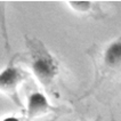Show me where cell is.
<instances>
[{"instance_id":"cell-1","label":"cell","mask_w":121,"mask_h":121,"mask_svg":"<svg viewBox=\"0 0 121 121\" xmlns=\"http://www.w3.org/2000/svg\"><path fill=\"white\" fill-rule=\"evenodd\" d=\"M25 53L17 54V60L23 62L41 87L49 91L60 74V62L38 38L25 35Z\"/></svg>"},{"instance_id":"cell-2","label":"cell","mask_w":121,"mask_h":121,"mask_svg":"<svg viewBox=\"0 0 121 121\" xmlns=\"http://www.w3.org/2000/svg\"><path fill=\"white\" fill-rule=\"evenodd\" d=\"M95 69V81L86 96L101 89L108 82H121V35L103 46L93 56Z\"/></svg>"},{"instance_id":"cell-3","label":"cell","mask_w":121,"mask_h":121,"mask_svg":"<svg viewBox=\"0 0 121 121\" xmlns=\"http://www.w3.org/2000/svg\"><path fill=\"white\" fill-rule=\"evenodd\" d=\"M29 77L30 73L17 65V54L14 55L5 69L0 71V93L7 96L21 110H24L25 106L21 99L20 87Z\"/></svg>"},{"instance_id":"cell-4","label":"cell","mask_w":121,"mask_h":121,"mask_svg":"<svg viewBox=\"0 0 121 121\" xmlns=\"http://www.w3.org/2000/svg\"><path fill=\"white\" fill-rule=\"evenodd\" d=\"M58 111H60V108L50 104L47 96L43 93H41L39 90H35L27 96L24 120L32 121L37 118L47 115L52 112H58Z\"/></svg>"},{"instance_id":"cell-5","label":"cell","mask_w":121,"mask_h":121,"mask_svg":"<svg viewBox=\"0 0 121 121\" xmlns=\"http://www.w3.org/2000/svg\"><path fill=\"white\" fill-rule=\"evenodd\" d=\"M69 6L74 12L80 14H86L93 17H104V13L102 12L101 7L97 2L94 1H67Z\"/></svg>"},{"instance_id":"cell-6","label":"cell","mask_w":121,"mask_h":121,"mask_svg":"<svg viewBox=\"0 0 121 121\" xmlns=\"http://www.w3.org/2000/svg\"><path fill=\"white\" fill-rule=\"evenodd\" d=\"M0 121H24V119H22L20 117H15V115H9V117L1 119Z\"/></svg>"}]
</instances>
